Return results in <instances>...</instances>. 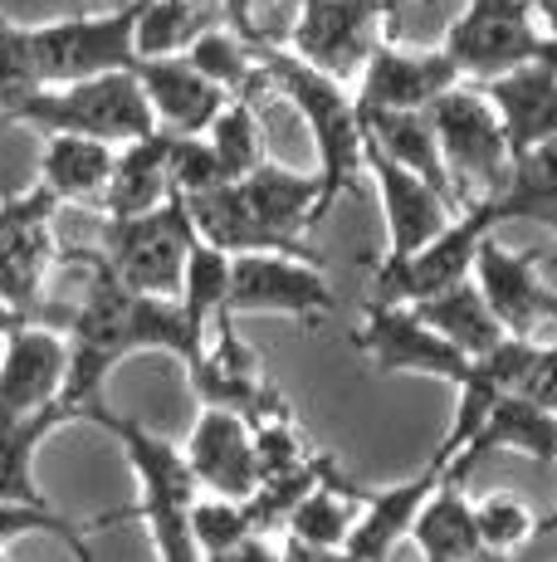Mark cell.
I'll return each instance as SVG.
<instances>
[{
	"label": "cell",
	"mask_w": 557,
	"mask_h": 562,
	"mask_svg": "<svg viewBox=\"0 0 557 562\" xmlns=\"http://www.w3.org/2000/svg\"><path fill=\"white\" fill-rule=\"evenodd\" d=\"M489 235H495V221H489L485 205H479V211H465L445 235H435L425 250L396 259V265H377L367 304L411 308V304H425V299L450 294L455 284L475 279V255Z\"/></svg>",
	"instance_id": "cell-12"
},
{
	"label": "cell",
	"mask_w": 557,
	"mask_h": 562,
	"mask_svg": "<svg viewBox=\"0 0 557 562\" xmlns=\"http://www.w3.org/2000/svg\"><path fill=\"white\" fill-rule=\"evenodd\" d=\"M441 49L455 59L459 83H489L503 74L538 64L557 54V40L543 35L533 0H465L455 20H450Z\"/></svg>",
	"instance_id": "cell-7"
},
{
	"label": "cell",
	"mask_w": 557,
	"mask_h": 562,
	"mask_svg": "<svg viewBox=\"0 0 557 562\" xmlns=\"http://www.w3.org/2000/svg\"><path fill=\"white\" fill-rule=\"evenodd\" d=\"M278 45L308 69L352 83L387 45V0H298L294 25Z\"/></svg>",
	"instance_id": "cell-9"
},
{
	"label": "cell",
	"mask_w": 557,
	"mask_h": 562,
	"mask_svg": "<svg viewBox=\"0 0 557 562\" xmlns=\"http://www.w3.org/2000/svg\"><path fill=\"white\" fill-rule=\"evenodd\" d=\"M20 123L39 127L45 137H89L103 147H133L157 133L152 103L133 69L69 83V89H39L20 113Z\"/></svg>",
	"instance_id": "cell-3"
},
{
	"label": "cell",
	"mask_w": 557,
	"mask_h": 562,
	"mask_svg": "<svg viewBox=\"0 0 557 562\" xmlns=\"http://www.w3.org/2000/svg\"><path fill=\"white\" fill-rule=\"evenodd\" d=\"M211 25H220V10L206 0H143L133 49L137 59H181Z\"/></svg>",
	"instance_id": "cell-32"
},
{
	"label": "cell",
	"mask_w": 557,
	"mask_h": 562,
	"mask_svg": "<svg viewBox=\"0 0 557 562\" xmlns=\"http://www.w3.org/2000/svg\"><path fill=\"white\" fill-rule=\"evenodd\" d=\"M538 538H557V504L548 514H538Z\"/></svg>",
	"instance_id": "cell-47"
},
{
	"label": "cell",
	"mask_w": 557,
	"mask_h": 562,
	"mask_svg": "<svg viewBox=\"0 0 557 562\" xmlns=\"http://www.w3.org/2000/svg\"><path fill=\"white\" fill-rule=\"evenodd\" d=\"M519 396H528V402H538L543 411H553V416H557V342H538V352H533V367H528V376H523Z\"/></svg>",
	"instance_id": "cell-42"
},
{
	"label": "cell",
	"mask_w": 557,
	"mask_h": 562,
	"mask_svg": "<svg viewBox=\"0 0 557 562\" xmlns=\"http://www.w3.org/2000/svg\"><path fill=\"white\" fill-rule=\"evenodd\" d=\"M352 348L372 362L377 376L396 372H421V376H441V382H465L469 362L459 348H450L435 328H425L411 308L401 304H362V323L352 333Z\"/></svg>",
	"instance_id": "cell-13"
},
{
	"label": "cell",
	"mask_w": 557,
	"mask_h": 562,
	"mask_svg": "<svg viewBox=\"0 0 557 562\" xmlns=\"http://www.w3.org/2000/svg\"><path fill=\"white\" fill-rule=\"evenodd\" d=\"M357 117H362V137H367L377 153H387L396 167L421 177L425 187L441 191V196L459 211L455 187H450V177H445V157H441V143H435L431 113H357Z\"/></svg>",
	"instance_id": "cell-26"
},
{
	"label": "cell",
	"mask_w": 557,
	"mask_h": 562,
	"mask_svg": "<svg viewBox=\"0 0 557 562\" xmlns=\"http://www.w3.org/2000/svg\"><path fill=\"white\" fill-rule=\"evenodd\" d=\"M143 0H123L113 10H73L64 20L30 25V54L45 89H69L103 74H127L137 64L133 35Z\"/></svg>",
	"instance_id": "cell-4"
},
{
	"label": "cell",
	"mask_w": 557,
	"mask_h": 562,
	"mask_svg": "<svg viewBox=\"0 0 557 562\" xmlns=\"http://www.w3.org/2000/svg\"><path fill=\"white\" fill-rule=\"evenodd\" d=\"M230 265L235 259L216 250V245L196 240L186 255V274H181V294H177V308L186 318V328L196 333L201 342L211 338L216 318H225V299H230Z\"/></svg>",
	"instance_id": "cell-33"
},
{
	"label": "cell",
	"mask_w": 557,
	"mask_h": 562,
	"mask_svg": "<svg viewBox=\"0 0 557 562\" xmlns=\"http://www.w3.org/2000/svg\"><path fill=\"white\" fill-rule=\"evenodd\" d=\"M206 147L216 153L225 181H245L250 171H260L270 153H264V117H260V93L230 99L225 113L211 123Z\"/></svg>",
	"instance_id": "cell-34"
},
{
	"label": "cell",
	"mask_w": 557,
	"mask_h": 562,
	"mask_svg": "<svg viewBox=\"0 0 557 562\" xmlns=\"http://www.w3.org/2000/svg\"><path fill=\"white\" fill-rule=\"evenodd\" d=\"M533 352H538V342H523V338H503L495 352H485V358H475L469 367V376L459 382V406H455V420H450L441 450H435V464H445L459 456V450L469 446V440L479 436V426L489 420V411H495L503 396H513L523 386V376H528L533 367Z\"/></svg>",
	"instance_id": "cell-20"
},
{
	"label": "cell",
	"mask_w": 557,
	"mask_h": 562,
	"mask_svg": "<svg viewBox=\"0 0 557 562\" xmlns=\"http://www.w3.org/2000/svg\"><path fill=\"white\" fill-rule=\"evenodd\" d=\"M171 201V137L152 133L133 147H117L113 181L103 196V221H133Z\"/></svg>",
	"instance_id": "cell-25"
},
{
	"label": "cell",
	"mask_w": 557,
	"mask_h": 562,
	"mask_svg": "<svg viewBox=\"0 0 557 562\" xmlns=\"http://www.w3.org/2000/svg\"><path fill=\"white\" fill-rule=\"evenodd\" d=\"M362 504H367V490L352 484L342 470H333L304 504L294 509V518L284 524V538L298 548H342L357 524Z\"/></svg>",
	"instance_id": "cell-30"
},
{
	"label": "cell",
	"mask_w": 557,
	"mask_h": 562,
	"mask_svg": "<svg viewBox=\"0 0 557 562\" xmlns=\"http://www.w3.org/2000/svg\"><path fill=\"white\" fill-rule=\"evenodd\" d=\"M284 548V562H357L352 553H342V548H298V543H278Z\"/></svg>",
	"instance_id": "cell-44"
},
{
	"label": "cell",
	"mask_w": 557,
	"mask_h": 562,
	"mask_svg": "<svg viewBox=\"0 0 557 562\" xmlns=\"http://www.w3.org/2000/svg\"><path fill=\"white\" fill-rule=\"evenodd\" d=\"M186 59H191V69L206 74V79L216 83L225 99H245V93L270 89V83H264V74H260V59H254V45H245V40L235 35L225 20H220V25H211L206 35L186 49Z\"/></svg>",
	"instance_id": "cell-35"
},
{
	"label": "cell",
	"mask_w": 557,
	"mask_h": 562,
	"mask_svg": "<svg viewBox=\"0 0 557 562\" xmlns=\"http://www.w3.org/2000/svg\"><path fill=\"white\" fill-rule=\"evenodd\" d=\"M186 376H191V392H196L201 406L230 411V416H240L245 426H264V420L294 411L288 396L260 372V358L250 352V342H240L230 313L216 318L206 348H201L196 367H186Z\"/></svg>",
	"instance_id": "cell-11"
},
{
	"label": "cell",
	"mask_w": 557,
	"mask_h": 562,
	"mask_svg": "<svg viewBox=\"0 0 557 562\" xmlns=\"http://www.w3.org/2000/svg\"><path fill=\"white\" fill-rule=\"evenodd\" d=\"M475 284L509 338L538 342V333L557 328V289L543 279L533 250H509L489 235L475 255Z\"/></svg>",
	"instance_id": "cell-14"
},
{
	"label": "cell",
	"mask_w": 557,
	"mask_h": 562,
	"mask_svg": "<svg viewBox=\"0 0 557 562\" xmlns=\"http://www.w3.org/2000/svg\"><path fill=\"white\" fill-rule=\"evenodd\" d=\"M475 528H479L489 553L509 562L513 553H523V548L538 538V514H533V504L519 499V494L489 490L475 499Z\"/></svg>",
	"instance_id": "cell-36"
},
{
	"label": "cell",
	"mask_w": 557,
	"mask_h": 562,
	"mask_svg": "<svg viewBox=\"0 0 557 562\" xmlns=\"http://www.w3.org/2000/svg\"><path fill=\"white\" fill-rule=\"evenodd\" d=\"M455 83H459V69L441 45L431 49L382 45L367 59V69H362L352 99H357V113H425Z\"/></svg>",
	"instance_id": "cell-15"
},
{
	"label": "cell",
	"mask_w": 557,
	"mask_h": 562,
	"mask_svg": "<svg viewBox=\"0 0 557 562\" xmlns=\"http://www.w3.org/2000/svg\"><path fill=\"white\" fill-rule=\"evenodd\" d=\"M411 313L425 323V328H435L450 348H459L469 362L485 358V352H495L509 333L499 328V318L489 313L485 294H479L475 279H465V284H455L450 294L441 299H425V304H411Z\"/></svg>",
	"instance_id": "cell-29"
},
{
	"label": "cell",
	"mask_w": 557,
	"mask_h": 562,
	"mask_svg": "<svg viewBox=\"0 0 557 562\" xmlns=\"http://www.w3.org/2000/svg\"><path fill=\"white\" fill-rule=\"evenodd\" d=\"M495 450H519V456H528V460L557 464V416L543 411L538 402H528V396H519V392L503 396V402L489 411L485 426H479V436L445 464V480L469 484L475 464L485 456H495Z\"/></svg>",
	"instance_id": "cell-22"
},
{
	"label": "cell",
	"mask_w": 557,
	"mask_h": 562,
	"mask_svg": "<svg viewBox=\"0 0 557 562\" xmlns=\"http://www.w3.org/2000/svg\"><path fill=\"white\" fill-rule=\"evenodd\" d=\"M186 464L196 474L201 494L211 499H235V504H250L254 490H260V460H254V440L250 426L230 411H196V426L186 436Z\"/></svg>",
	"instance_id": "cell-18"
},
{
	"label": "cell",
	"mask_w": 557,
	"mask_h": 562,
	"mask_svg": "<svg viewBox=\"0 0 557 562\" xmlns=\"http://www.w3.org/2000/svg\"><path fill=\"white\" fill-rule=\"evenodd\" d=\"M250 440H254V460H260V484L304 470V464L318 456V450L308 446V430L294 420V411L264 420V426H250Z\"/></svg>",
	"instance_id": "cell-40"
},
{
	"label": "cell",
	"mask_w": 557,
	"mask_h": 562,
	"mask_svg": "<svg viewBox=\"0 0 557 562\" xmlns=\"http://www.w3.org/2000/svg\"><path fill=\"white\" fill-rule=\"evenodd\" d=\"M441 474L445 470L431 460L416 480H401V484H391V490H367V504H362L342 553H352L357 562H391V548L401 543V538H411L416 518L431 504V494L441 490Z\"/></svg>",
	"instance_id": "cell-23"
},
{
	"label": "cell",
	"mask_w": 557,
	"mask_h": 562,
	"mask_svg": "<svg viewBox=\"0 0 557 562\" xmlns=\"http://www.w3.org/2000/svg\"><path fill=\"white\" fill-rule=\"evenodd\" d=\"M39 89L45 83H39L35 54H30V25L0 15V127H15Z\"/></svg>",
	"instance_id": "cell-37"
},
{
	"label": "cell",
	"mask_w": 557,
	"mask_h": 562,
	"mask_svg": "<svg viewBox=\"0 0 557 562\" xmlns=\"http://www.w3.org/2000/svg\"><path fill=\"white\" fill-rule=\"evenodd\" d=\"M485 211L495 225L528 221V225H543V231L557 235V143L538 147V153H528V157H513L509 187H503Z\"/></svg>",
	"instance_id": "cell-31"
},
{
	"label": "cell",
	"mask_w": 557,
	"mask_h": 562,
	"mask_svg": "<svg viewBox=\"0 0 557 562\" xmlns=\"http://www.w3.org/2000/svg\"><path fill=\"white\" fill-rule=\"evenodd\" d=\"M260 74L274 93H284L288 108L304 117L308 137H314L318 153V205H314V225L328 221V211L342 201V191H352L367 177V161H362V117H357V99H352L348 83L328 79V74L298 64L284 45H254Z\"/></svg>",
	"instance_id": "cell-2"
},
{
	"label": "cell",
	"mask_w": 557,
	"mask_h": 562,
	"mask_svg": "<svg viewBox=\"0 0 557 562\" xmlns=\"http://www.w3.org/2000/svg\"><path fill=\"white\" fill-rule=\"evenodd\" d=\"M216 187H230L206 137H171V196L196 201Z\"/></svg>",
	"instance_id": "cell-41"
},
{
	"label": "cell",
	"mask_w": 557,
	"mask_h": 562,
	"mask_svg": "<svg viewBox=\"0 0 557 562\" xmlns=\"http://www.w3.org/2000/svg\"><path fill=\"white\" fill-rule=\"evenodd\" d=\"M25 323H35V318H25V313H20V308H10L5 299H0V342H5L10 333H20V328H25Z\"/></svg>",
	"instance_id": "cell-45"
},
{
	"label": "cell",
	"mask_w": 557,
	"mask_h": 562,
	"mask_svg": "<svg viewBox=\"0 0 557 562\" xmlns=\"http://www.w3.org/2000/svg\"><path fill=\"white\" fill-rule=\"evenodd\" d=\"M533 15H538L543 35L557 40V0H533Z\"/></svg>",
	"instance_id": "cell-46"
},
{
	"label": "cell",
	"mask_w": 557,
	"mask_h": 562,
	"mask_svg": "<svg viewBox=\"0 0 557 562\" xmlns=\"http://www.w3.org/2000/svg\"><path fill=\"white\" fill-rule=\"evenodd\" d=\"M240 196L254 211V221H260L278 245H288L294 255L318 259V250L308 245L314 205H318L314 171H288V167H278V161H264L260 171H250V177L240 181Z\"/></svg>",
	"instance_id": "cell-24"
},
{
	"label": "cell",
	"mask_w": 557,
	"mask_h": 562,
	"mask_svg": "<svg viewBox=\"0 0 557 562\" xmlns=\"http://www.w3.org/2000/svg\"><path fill=\"white\" fill-rule=\"evenodd\" d=\"M133 74L143 83L147 103H152L157 133H167V137H206L211 123L230 103L206 74L191 69L186 54L181 59H137Z\"/></svg>",
	"instance_id": "cell-21"
},
{
	"label": "cell",
	"mask_w": 557,
	"mask_h": 562,
	"mask_svg": "<svg viewBox=\"0 0 557 562\" xmlns=\"http://www.w3.org/2000/svg\"><path fill=\"white\" fill-rule=\"evenodd\" d=\"M69 406H49L25 420H0V504H25V509H55L35 480V456L59 426H73Z\"/></svg>",
	"instance_id": "cell-28"
},
{
	"label": "cell",
	"mask_w": 557,
	"mask_h": 562,
	"mask_svg": "<svg viewBox=\"0 0 557 562\" xmlns=\"http://www.w3.org/2000/svg\"><path fill=\"white\" fill-rule=\"evenodd\" d=\"M206 562H284V548L274 543V538H245L240 548H230V553H216Z\"/></svg>",
	"instance_id": "cell-43"
},
{
	"label": "cell",
	"mask_w": 557,
	"mask_h": 562,
	"mask_svg": "<svg viewBox=\"0 0 557 562\" xmlns=\"http://www.w3.org/2000/svg\"><path fill=\"white\" fill-rule=\"evenodd\" d=\"M362 161H367V177L382 201V221H387V255H382V265H396V259L425 250L435 235H445L450 225L459 221V211L441 191H431L421 177L396 167V161L387 153H377L372 143L362 147Z\"/></svg>",
	"instance_id": "cell-17"
},
{
	"label": "cell",
	"mask_w": 557,
	"mask_h": 562,
	"mask_svg": "<svg viewBox=\"0 0 557 562\" xmlns=\"http://www.w3.org/2000/svg\"><path fill=\"white\" fill-rule=\"evenodd\" d=\"M191 245H196V225H191L181 196L147 215H133V221H103L99 235V255L117 274V284L143 299H167V304H177L181 294Z\"/></svg>",
	"instance_id": "cell-8"
},
{
	"label": "cell",
	"mask_w": 557,
	"mask_h": 562,
	"mask_svg": "<svg viewBox=\"0 0 557 562\" xmlns=\"http://www.w3.org/2000/svg\"><path fill=\"white\" fill-rule=\"evenodd\" d=\"M479 93L499 113L509 157H528L538 147L557 143V54L538 64H523V69L503 74V79L479 83Z\"/></svg>",
	"instance_id": "cell-19"
},
{
	"label": "cell",
	"mask_w": 557,
	"mask_h": 562,
	"mask_svg": "<svg viewBox=\"0 0 557 562\" xmlns=\"http://www.w3.org/2000/svg\"><path fill=\"white\" fill-rule=\"evenodd\" d=\"M117 147L89 143V137H45L39 147V187L55 191L59 205H103L113 181Z\"/></svg>",
	"instance_id": "cell-27"
},
{
	"label": "cell",
	"mask_w": 557,
	"mask_h": 562,
	"mask_svg": "<svg viewBox=\"0 0 557 562\" xmlns=\"http://www.w3.org/2000/svg\"><path fill=\"white\" fill-rule=\"evenodd\" d=\"M191 538H196L201 562L216 558V553H230V548H240L245 538H254L250 509L235 499H211V494H201V499L191 504Z\"/></svg>",
	"instance_id": "cell-39"
},
{
	"label": "cell",
	"mask_w": 557,
	"mask_h": 562,
	"mask_svg": "<svg viewBox=\"0 0 557 562\" xmlns=\"http://www.w3.org/2000/svg\"><path fill=\"white\" fill-rule=\"evenodd\" d=\"M69 376V338L59 323H25L0 342V420H25L59 406Z\"/></svg>",
	"instance_id": "cell-16"
},
{
	"label": "cell",
	"mask_w": 557,
	"mask_h": 562,
	"mask_svg": "<svg viewBox=\"0 0 557 562\" xmlns=\"http://www.w3.org/2000/svg\"><path fill=\"white\" fill-rule=\"evenodd\" d=\"M431 127L435 143H441L445 157V177L455 187L459 211H479L509 187V143H503L499 113L489 108V99L475 89V83H455L445 99H435L431 108Z\"/></svg>",
	"instance_id": "cell-5"
},
{
	"label": "cell",
	"mask_w": 557,
	"mask_h": 562,
	"mask_svg": "<svg viewBox=\"0 0 557 562\" xmlns=\"http://www.w3.org/2000/svg\"><path fill=\"white\" fill-rule=\"evenodd\" d=\"M338 308V294L328 284L323 265L288 255H240L230 265V299L225 313H270V318H294L304 328H318Z\"/></svg>",
	"instance_id": "cell-10"
},
{
	"label": "cell",
	"mask_w": 557,
	"mask_h": 562,
	"mask_svg": "<svg viewBox=\"0 0 557 562\" xmlns=\"http://www.w3.org/2000/svg\"><path fill=\"white\" fill-rule=\"evenodd\" d=\"M93 426H103L109 436L123 446L127 464L137 474V499L117 514L93 518V528H113V524H147L157 548V562H201L196 538H191V504L201 499V484L186 464V450L171 446L167 436L147 430L143 420L117 416L113 406L93 411Z\"/></svg>",
	"instance_id": "cell-1"
},
{
	"label": "cell",
	"mask_w": 557,
	"mask_h": 562,
	"mask_svg": "<svg viewBox=\"0 0 557 562\" xmlns=\"http://www.w3.org/2000/svg\"><path fill=\"white\" fill-rule=\"evenodd\" d=\"M59 196L39 181L0 196V299L35 323H49L45 284L55 265L73 259V245L59 240Z\"/></svg>",
	"instance_id": "cell-6"
},
{
	"label": "cell",
	"mask_w": 557,
	"mask_h": 562,
	"mask_svg": "<svg viewBox=\"0 0 557 562\" xmlns=\"http://www.w3.org/2000/svg\"><path fill=\"white\" fill-rule=\"evenodd\" d=\"M30 533H45L64 543L73 553V562H93L89 553V528L73 524V518H64L59 509H25V504H0V558H5V548L15 543V538H30Z\"/></svg>",
	"instance_id": "cell-38"
}]
</instances>
